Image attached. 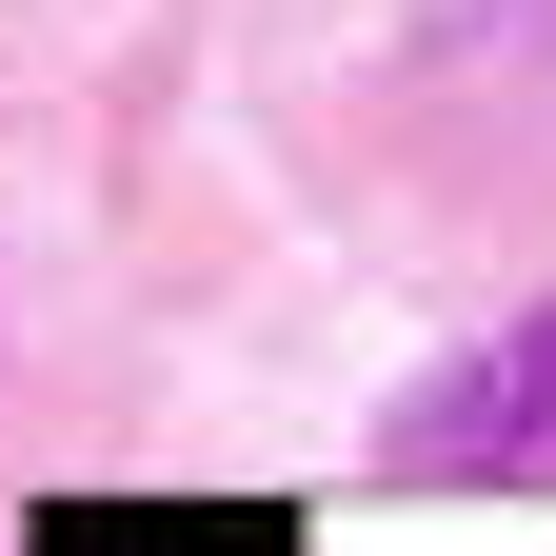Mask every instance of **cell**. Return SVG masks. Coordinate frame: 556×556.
Instances as JSON below:
<instances>
[{
  "label": "cell",
  "mask_w": 556,
  "mask_h": 556,
  "mask_svg": "<svg viewBox=\"0 0 556 556\" xmlns=\"http://www.w3.org/2000/svg\"><path fill=\"white\" fill-rule=\"evenodd\" d=\"M378 457H397V477H556V299L497 318V338H477V358L417 397Z\"/></svg>",
  "instance_id": "6da1fadb"
}]
</instances>
